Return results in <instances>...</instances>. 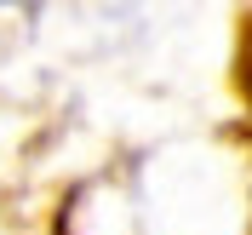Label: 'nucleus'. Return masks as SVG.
Instances as JSON below:
<instances>
[{"instance_id": "1", "label": "nucleus", "mask_w": 252, "mask_h": 235, "mask_svg": "<svg viewBox=\"0 0 252 235\" xmlns=\"http://www.w3.org/2000/svg\"><path fill=\"white\" fill-rule=\"evenodd\" d=\"M247 92H252V40H247Z\"/></svg>"}]
</instances>
